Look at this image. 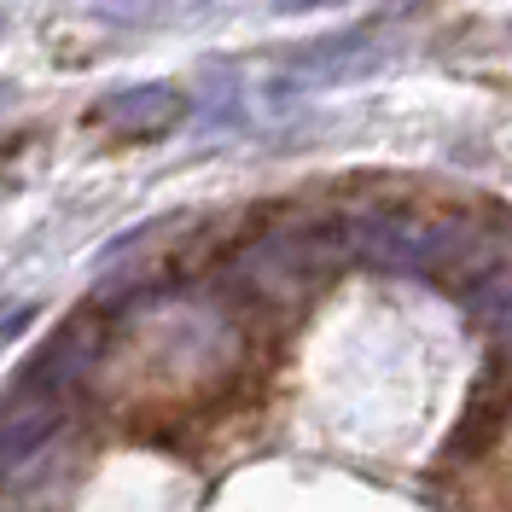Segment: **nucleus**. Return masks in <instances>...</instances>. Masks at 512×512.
Instances as JSON below:
<instances>
[{
	"label": "nucleus",
	"mask_w": 512,
	"mask_h": 512,
	"mask_svg": "<svg viewBox=\"0 0 512 512\" xmlns=\"http://www.w3.org/2000/svg\"><path fill=\"white\" fill-rule=\"evenodd\" d=\"M309 6H332V0H280V12H309Z\"/></svg>",
	"instance_id": "f03ea898"
},
{
	"label": "nucleus",
	"mask_w": 512,
	"mask_h": 512,
	"mask_svg": "<svg viewBox=\"0 0 512 512\" xmlns=\"http://www.w3.org/2000/svg\"><path fill=\"white\" fill-rule=\"evenodd\" d=\"M99 117L105 123H128V128H163L181 117V99H175V88H128V94L105 99Z\"/></svg>",
	"instance_id": "f257e3e1"
}]
</instances>
